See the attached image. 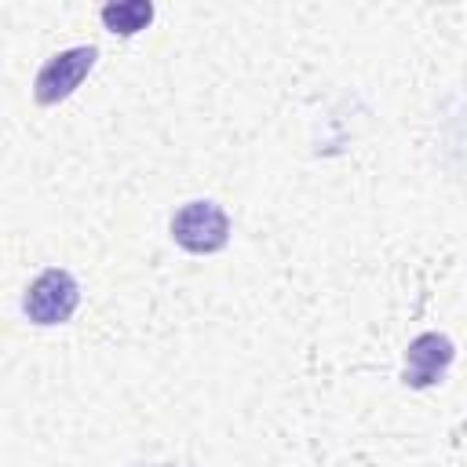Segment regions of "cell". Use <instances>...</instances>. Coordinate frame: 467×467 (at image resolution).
<instances>
[{
    "instance_id": "obj_1",
    "label": "cell",
    "mask_w": 467,
    "mask_h": 467,
    "mask_svg": "<svg viewBox=\"0 0 467 467\" xmlns=\"http://www.w3.org/2000/svg\"><path fill=\"white\" fill-rule=\"evenodd\" d=\"M77 303H80V285H77V277H73L69 270H62V266H47V270H40V274L29 281V288H26V296H22V314H26L33 325L47 328V325L69 321L73 310H77Z\"/></svg>"
},
{
    "instance_id": "obj_2",
    "label": "cell",
    "mask_w": 467,
    "mask_h": 467,
    "mask_svg": "<svg viewBox=\"0 0 467 467\" xmlns=\"http://www.w3.org/2000/svg\"><path fill=\"white\" fill-rule=\"evenodd\" d=\"M171 241L193 255H215L230 241V219L215 201H186L171 215Z\"/></svg>"
},
{
    "instance_id": "obj_3",
    "label": "cell",
    "mask_w": 467,
    "mask_h": 467,
    "mask_svg": "<svg viewBox=\"0 0 467 467\" xmlns=\"http://www.w3.org/2000/svg\"><path fill=\"white\" fill-rule=\"evenodd\" d=\"M95 58H99V47L95 44H77V47H66L58 55H51L40 69H36V80H33V99L40 106H55L62 99H69L84 77L95 69Z\"/></svg>"
},
{
    "instance_id": "obj_4",
    "label": "cell",
    "mask_w": 467,
    "mask_h": 467,
    "mask_svg": "<svg viewBox=\"0 0 467 467\" xmlns=\"http://www.w3.org/2000/svg\"><path fill=\"white\" fill-rule=\"evenodd\" d=\"M452 358H456V347H452V339L445 332H420L405 347V368H401L405 387L427 390V387L441 383L449 365H452Z\"/></svg>"
},
{
    "instance_id": "obj_5",
    "label": "cell",
    "mask_w": 467,
    "mask_h": 467,
    "mask_svg": "<svg viewBox=\"0 0 467 467\" xmlns=\"http://www.w3.org/2000/svg\"><path fill=\"white\" fill-rule=\"evenodd\" d=\"M102 26L117 36H135L139 29H146L153 22V4L150 0H117V4H106L99 11Z\"/></svg>"
}]
</instances>
